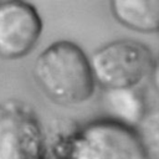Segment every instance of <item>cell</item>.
<instances>
[{
    "label": "cell",
    "instance_id": "1",
    "mask_svg": "<svg viewBox=\"0 0 159 159\" xmlns=\"http://www.w3.org/2000/svg\"><path fill=\"white\" fill-rule=\"evenodd\" d=\"M53 159H152L138 129L99 117L47 135Z\"/></svg>",
    "mask_w": 159,
    "mask_h": 159
},
{
    "label": "cell",
    "instance_id": "2",
    "mask_svg": "<svg viewBox=\"0 0 159 159\" xmlns=\"http://www.w3.org/2000/svg\"><path fill=\"white\" fill-rule=\"evenodd\" d=\"M32 77L48 101L63 107L88 102L98 87L89 56L71 40L47 45L32 63Z\"/></svg>",
    "mask_w": 159,
    "mask_h": 159
},
{
    "label": "cell",
    "instance_id": "3",
    "mask_svg": "<svg viewBox=\"0 0 159 159\" xmlns=\"http://www.w3.org/2000/svg\"><path fill=\"white\" fill-rule=\"evenodd\" d=\"M89 60L97 86L103 91L140 88L150 77L155 57L140 41L117 39L97 47Z\"/></svg>",
    "mask_w": 159,
    "mask_h": 159
},
{
    "label": "cell",
    "instance_id": "4",
    "mask_svg": "<svg viewBox=\"0 0 159 159\" xmlns=\"http://www.w3.org/2000/svg\"><path fill=\"white\" fill-rule=\"evenodd\" d=\"M47 133L34 108L20 99L0 102V159H43Z\"/></svg>",
    "mask_w": 159,
    "mask_h": 159
},
{
    "label": "cell",
    "instance_id": "5",
    "mask_svg": "<svg viewBox=\"0 0 159 159\" xmlns=\"http://www.w3.org/2000/svg\"><path fill=\"white\" fill-rule=\"evenodd\" d=\"M43 22L37 9L21 0L0 1V57L20 60L40 41Z\"/></svg>",
    "mask_w": 159,
    "mask_h": 159
},
{
    "label": "cell",
    "instance_id": "6",
    "mask_svg": "<svg viewBox=\"0 0 159 159\" xmlns=\"http://www.w3.org/2000/svg\"><path fill=\"white\" fill-rule=\"evenodd\" d=\"M101 102L104 118L138 129L148 116L147 101L140 88L103 89Z\"/></svg>",
    "mask_w": 159,
    "mask_h": 159
},
{
    "label": "cell",
    "instance_id": "7",
    "mask_svg": "<svg viewBox=\"0 0 159 159\" xmlns=\"http://www.w3.org/2000/svg\"><path fill=\"white\" fill-rule=\"evenodd\" d=\"M112 17L123 27L138 34H159V0H112Z\"/></svg>",
    "mask_w": 159,
    "mask_h": 159
},
{
    "label": "cell",
    "instance_id": "8",
    "mask_svg": "<svg viewBox=\"0 0 159 159\" xmlns=\"http://www.w3.org/2000/svg\"><path fill=\"white\" fill-rule=\"evenodd\" d=\"M149 81L152 83V87L154 88V91L159 96V56L155 57V61H154V65H153V70H152Z\"/></svg>",
    "mask_w": 159,
    "mask_h": 159
},
{
    "label": "cell",
    "instance_id": "9",
    "mask_svg": "<svg viewBox=\"0 0 159 159\" xmlns=\"http://www.w3.org/2000/svg\"><path fill=\"white\" fill-rule=\"evenodd\" d=\"M43 159H53V158H51V157H47V155H46V157H45Z\"/></svg>",
    "mask_w": 159,
    "mask_h": 159
}]
</instances>
